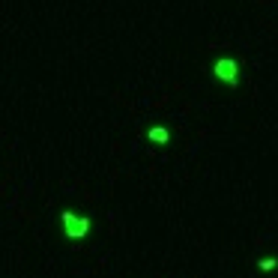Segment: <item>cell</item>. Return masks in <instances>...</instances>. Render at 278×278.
<instances>
[{"label": "cell", "instance_id": "7a4b0ae2", "mask_svg": "<svg viewBox=\"0 0 278 278\" xmlns=\"http://www.w3.org/2000/svg\"><path fill=\"white\" fill-rule=\"evenodd\" d=\"M236 72H240V66H236L233 57H221V60H216V66H213V75H216L218 81L230 84V87H236Z\"/></svg>", "mask_w": 278, "mask_h": 278}, {"label": "cell", "instance_id": "277c9868", "mask_svg": "<svg viewBox=\"0 0 278 278\" xmlns=\"http://www.w3.org/2000/svg\"><path fill=\"white\" fill-rule=\"evenodd\" d=\"M257 266H260L263 272H272V269L278 266V260H275V257H263V260H257Z\"/></svg>", "mask_w": 278, "mask_h": 278}, {"label": "cell", "instance_id": "6da1fadb", "mask_svg": "<svg viewBox=\"0 0 278 278\" xmlns=\"http://www.w3.org/2000/svg\"><path fill=\"white\" fill-rule=\"evenodd\" d=\"M63 221V230H66V236H72V240H81V236H87V230H90V218H75L72 213H63L60 216Z\"/></svg>", "mask_w": 278, "mask_h": 278}, {"label": "cell", "instance_id": "3957f363", "mask_svg": "<svg viewBox=\"0 0 278 278\" xmlns=\"http://www.w3.org/2000/svg\"><path fill=\"white\" fill-rule=\"evenodd\" d=\"M147 138H150L153 144H168V141H171V135H168V129H165V126H153V129L147 132Z\"/></svg>", "mask_w": 278, "mask_h": 278}]
</instances>
